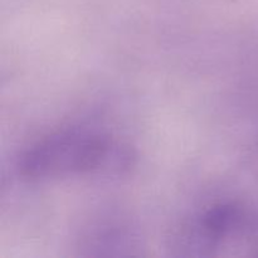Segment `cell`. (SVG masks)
<instances>
[{
    "mask_svg": "<svg viewBox=\"0 0 258 258\" xmlns=\"http://www.w3.org/2000/svg\"><path fill=\"white\" fill-rule=\"evenodd\" d=\"M168 248L176 257H258V204H208L176 224Z\"/></svg>",
    "mask_w": 258,
    "mask_h": 258,
    "instance_id": "cell-2",
    "label": "cell"
},
{
    "mask_svg": "<svg viewBox=\"0 0 258 258\" xmlns=\"http://www.w3.org/2000/svg\"><path fill=\"white\" fill-rule=\"evenodd\" d=\"M78 248L86 256H133L139 254L141 238L135 229L118 219L96 221L83 231Z\"/></svg>",
    "mask_w": 258,
    "mask_h": 258,
    "instance_id": "cell-3",
    "label": "cell"
},
{
    "mask_svg": "<svg viewBox=\"0 0 258 258\" xmlns=\"http://www.w3.org/2000/svg\"><path fill=\"white\" fill-rule=\"evenodd\" d=\"M136 155L126 141L92 126H70L43 136L20 153L17 173L33 183L71 178H120Z\"/></svg>",
    "mask_w": 258,
    "mask_h": 258,
    "instance_id": "cell-1",
    "label": "cell"
}]
</instances>
